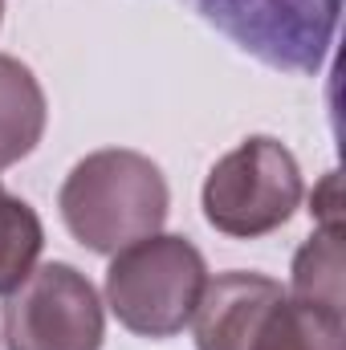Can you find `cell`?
Returning a JSON list of instances; mask_svg holds the SVG:
<instances>
[{
	"label": "cell",
	"mask_w": 346,
	"mask_h": 350,
	"mask_svg": "<svg viewBox=\"0 0 346 350\" xmlns=\"http://www.w3.org/2000/svg\"><path fill=\"white\" fill-rule=\"evenodd\" d=\"M57 208L78 245L110 257L151 232H163L172 187L151 155L131 147H102L70 167L57 191Z\"/></svg>",
	"instance_id": "6da1fadb"
},
{
	"label": "cell",
	"mask_w": 346,
	"mask_h": 350,
	"mask_svg": "<svg viewBox=\"0 0 346 350\" xmlns=\"http://www.w3.org/2000/svg\"><path fill=\"white\" fill-rule=\"evenodd\" d=\"M208 285L204 253L175 232H151L118 253L106 269V306L139 338H175L191 326Z\"/></svg>",
	"instance_id": "7a4b0ae2"
},
{
	"label": "cell",
	"mask_w": 346,
	"mask_h": 350,
	"mask_svg": "<svg viewBox=\"0 0 346 350\" xmlns=\"http://www.w3.org/2000/svg\"><path fill=\"white\" fill-rule=\"evenodd\" d=\"M302 196L306 183L293 151L273 135H249L241 147L212 163L200 208L216 232L232 241H257L293 220Z\"/></svg>",
	"instance_id": "3957f363"
},
{
	"label": "cell",
	"mask_w": 346,
	"mask_h": 350,
	"mask_svg": "<svg viewBox=\"0 0 346 350\" xmlns=\"http://www.w3.org/2000/svg\"><path fill=\"white\" fill-rule=\"evenodd\" d=\"M0 338L8 350H102L106 310L94 281L70 261L37 265L4 293Z\"/></svg>",
	"instance_id": "277c9868"
},
{
	"label": "cell",
	"mask_w": 346,
	"mask_h": 350,
	"mask_svg": "<svg viewBox=\"0 0 346 350\" xmlns=\"http://www.w3.org/2000/svg\"><path fill=\"white\" fill-rule=\"evenodd\" d=\"M281 293H285V285L265 273L232 269V273L208 277L200 306L191 314L196 350H249L265 310Z\"/></svg>",
	"instance_id": "5b68a950"
},
{
	"label": "cell",
	"mask_w": 346,
	"mask_h": 350,
	"mask_svg": "<svg viewBox=\"0 0 346 350\" xmlns=\"http://www.w3.org/2000/svg\"><path fill=\"white\" fill-rule=\"evenodd\" d=\"M45 122H49V102L37 74L21 57L0 53V172L16 167L37 151Z\"/></svg>",
	"instance_id": "8992f818"
},
{
	"label": "cell",
	"mask_w": 346,
	"mask_h": 350,
	"mask_svg": "<svg viewBox=\"0 0 346 350\" xmlns=\"http://www.w3.org/2000/svg\"><path fill=\"white\" fill-rule=\"evenodd\" d=\"M249 350H346V314L297 301L285 289L265 310Z\"/></svg>",
	"instance_id": "52a82bcc"
},
{
	"label": "cell",
	"mask_w": 346,
	"mask_h": 350,
	"mask_svg": "<svg viewBox=\"0 0 346 350\" xmlns=\"http://www.w3.org/2000/svg\"><path fill=\"white\" fill-rule=\"evenodd\" d=\"M289 293L310 306H326L343 314V228L322 224L293 257Z\"/></svg>",
	"instance_id": "ba28073f"
},
{
	"label": "cell",
	"mask_w": 346,
	"mask_h": 350,
	"mask_svg": "<svg viewBox=\"0 0 346 350\" xmlns=\"http://www.w3.org/2000/svg\"><path fill=\"white\" fill-rule=\"evenodd\" d=\"M41 249H45L41 216L33 212V204H25L0 183V297L12 293L37 269Z\"/></svg>",
	"instance_id": "9c48e42d"
},
{
	"label": "cell",
	"mask_w": 346,
	"mask_h": 350,
	"mask_svg": "<svg viewBox=\"0 0 346 350\" xmlns=\"http://www.w3.org/2000/svg\"><path fill=\"white\" fill-rule=\"evenodd\" d=\"M0 21H4V0H0Z\"/></svg>",
	"instance_id": "30bf717a"
}]
</instances>
